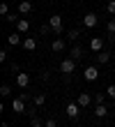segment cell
I'll list each match as a JSON object with an SVG mask.
<instances>
[{
	"instance_id": "obj_9",
	"label": "cell",
	"mask_w": 115,
	"mask_h": 127,
	"mask_svg": "<svg viewBox=\"0 0 115 127\" xmlns=\"http://www.w3.org/2000/svg\"><path fill=\"white\" fill-rule=\"evenodd\" d=\"M16 86H19V88H28V86H30V74L19 72V74H16Z\"/></svg>"
},
{
	"instance_id": "obj_4",
	"label": "cell",
	"mask_w": 115,
	"mask_h": 127,
	"mask_svg": "<svg viewBox=\"0 0 115 127\" xmlns=\"http://www.w3.org/2000/svg\"><path fill=\"white\" fill-rule=\"evenodd\" d=\"M78 113H81V104L78 102H69L67 104V116L69 118H78Z\"/></svg>"
},
{
	"instance_id": "obj_29",
	"label": "cell",
	"mask_w": 115,
	"mask_h": 127,
	"mask_svg": "<svg viewBox=\"0 0 115 127\" xmlns=\"http://www.w3.org/2000/svg\"><path fill=\"white\" fill-rule=\"evenodd\" d=\"M113 58H115V53H113Z\"/></svg>"
},
{
	"instance_id": "obj_10",
	"label": "cell",
	"mask_w": 115,
	"mask_h": 127,
	"mask_svg": "<svg viewBox=\"0 0 115 127\" xmlns=\"http://www.w3.org/2000/svg\"><path fill=\"white\" fill-rule=\"evenodd\" d=\"M76 102L81 104V109H85V106H90V104H92V95H90V93H81Z\"/></svg>"
},
{
	"instance_id": "obj_28",
	"label": "cell",
	"mask_w": 115,
	"mask_h": 127,
	"mask_svg": "<svg viewBox=\"0 0 115 127\" xmlns=\"http://www.w3.org/2000/svg\"><path fill=\"white\" fill-rule=\"evenodd\" d=\"M5 19H7V21H9V23H16V21H19L16 16H14V14H9V16H5Z\"/></svg>"
},
{
	"instance_id": "obj_15",
	"label": "cell",
	"mask_w": 115,
	"mask_h": 127,
	"mask_svg": "<svg viewBox=\"0 0 115 127\" xmlns=\"http://www.w3.org/2000/svg\"><path fill=\"white\" fill-rule=\"evenodd\" d=\"M111 58H113V56L108 53V51H99V53H97V63H99V65H106Z\"/></svg>"
},
{
	"instance_id": "obj_17",
	"label": "cell",
	"mask_w": 115,
	"mask_h": 127,
	"mask_svg": "<svg viewBox=\"0 0 115 127\" xmlns=\"http://www.w3.org/2000/svg\"><path fill=\"white\" fill-rule=\"evenodd\" d=\"M69 58H74V60H81V58H83V49H81V46H74L71 51H69Z\"/></svg>"
},
{
	"instance_id": "obj_21",
	"label": "cell",
	"mask_w": 115,
	"mask_h": 127,
	"mask_svg": "<svg viewBox=\"0 0 115 127\" xmlns=\"http://www.w3.org/2000/svg\"><path fill=\"white\" fill-rule=\"evenodd\" d=\"M104 99H106V90H104V93H97V95H94V102H97V104H104Z\"/></svg>"
},
{
	"instance_id": "obj_2",
	"label": "cell",
	"mask_w": 115,
	"mask_h": 127,
	"mask_svg": "<svg viewBox=\"0 0 115 127\" xmlns=\"http://www.w3.org/2000/svg\"><path fill=\"white\" fill-rule=\"evenodd\" d=\"M48 26H51V30L55 32V35H62V16L53 14V16H51V21H48Z\"/></svg>"
},
{
	"instance_id": "obj_8",
	"label": "cell",
	"mask_w": 115,
	"mask_h": 127,
	"mask_svg": "<svg viewBox=\"0 0 115 127\" xmlns=\"http://www.w3.org/2000/svg\"><path fill=\"white\" fill-rule=\"evenodd\" d=\"M83 76H85V81H97L99 79V69H97V67H85Z\"/></svg>"
},
{
	"instance_id": "obj_26",
	"label": "cell",
	"mask_w": 115,
	"mask_h": 127,
	"mask_svg": "<svg viewBox=\"0 0 115 127\" xmlns=\"http://www.w3.org/2000/svg\"><path fill=\"white\" fill-rule=\"evenodd\" d=\"M44 102H46L44 95H37V97H35V104H37V106H44Z\"/></svg>"
},
{
	"instance_id": "obj_3",
	"label": "cell",
	"mask_w": 115,
	"mask_h": 127,
	"mask_svg": "<svg viewBox=\"0 0 115 127\" xmlns=\"http://www.w3.org/2000/svg\"><path fill=\"white\" fill-rule=\"evenodd\" d=\"M12 111L14 113H23V111H25V99H23V97H14L12 99Z\"/></svg>"
},
{
	"instance_id": "obj_22",
	"label": "cell",
	"mask_w": 115,
	"mask_h": 127,
	"mask_svg": "<svg viewBox=\"0 0 115 127\" xmlns=\"http://www.w3.org/2000/svg\"><path fill=\"white\" fill-rule=\"evenodd\" d=\"M106 30H108V35H115V19H111V21H108Z\"/></svg>"
},
{
	"instance_id": "obj_20",
	"label": "cell",
	"mask_w": 115,
	"mask_h": 127,
	"mask_svg": "<svg viewBox=\"0 0 115 127\" xmlns=\"http://www.w3.org/2000/svg\"><path fill=\"white\" fill-rule=\"evenodd\" d=\"M0 95H2V97H9V95H12V88H9V86L5 83L2 88H0Z\"/></svg>"
},
{
	"instance_id": "obj_7",
	"label": "cell",
	"mask_w": 115,
	"mask_h": 127,
	"mask_svg": "<svg viewBox=\"0 0 115 127\" xmlns=\"http://www.w3.org/2000/svg\"><path fill=\"white\" fill-rule=\"evenodd\" d=\"M90 49L94 51V53L104 51V37H92V39H90Z\"/></svg>"
},
{
	"instance_id": "obj_1",
	"label": "cell",
	"mask_w": 115,
	"mask_h": 127,
	"mask_svg": "<svg viewBox=\"0 0 115 127\" xmlns=\"http://www.w3.org/2000/svg\"><path fill=\"white\" fill-rule=\"evenodd\" d=\"M74 69H76V60H74V58H65V60L60 63V72H62V74H69V76H71Z\"/></svg>"
},
{
	"instance_id": "obj_23",
	"label": "cell",
	"mask_w": 115,
	"mask_h": 127,
	"mask_svg": "<svg viewBox=\"0 0 115 127\" xmlns=\"http://www.w3.org/2000/svg\"><path fill=\"white\" fill-rule=\"evenodd\" d=\"M106 95H108L111 99H115V83H111L108 88H106Z\"/></svg>"
},
{
	"instance_id": "obj_14",
	"label": "cell",
	"mask_w": 115,
	"mask_h": 127,
	"mask_svg": "<svg viewBox=\"0 0 115 127\" xmlns=\"http://www.w3.org/2000/svg\"><path fill=\"white\" fill-rule=\"evenodd\" d=\"M16 30H19V32H28V30H30V21H28V19H19V21H16Z\"/></svg>"
},
{
	"instance_id": "obj_6",
	"label": "cell",
	"mask_w": 115,
	"mask_h": 127,
	"mask_svg": "<svg viewBox=\"0 0 115 127\" xmlns=\"http://www.w3.org/2000/svg\"><path fill=\"white\" fill-rule=\"evenodd\" d=\"M65 49H67V44H65V39H62V37L53 39V44H51V51H53V53H62Z\"/></svg>"
},
{
	"instance_id": "obj_25",
	"label": "cell",
	"mask_w": 115,
	"mask_h": 127,
	"mask_svg": "<svg viewBox=\"0 0 115 127\" xmlns=\"http://www.w3.org/2000/svg\"><path fill=\"white\" fill-rule=\"evenodd\" d=\"M30 125H32V127H44V123L39 120V118H35V116L30 118Z\"/></svg>"
},
{
	"instance_id": "obj_11",
	"label": "cell",
	"mask_w": 115,
	"mask_h": 127,
	"mask_svg": "<svg viewBox=\"0 0 115 127\" xmlns=\"http://www.w3.org/2000/svg\"><path fill=\"white\" fill-rule=\"evenodd\" d=\"M32 9H35V5L30 2V0H21V2H19V12L21 14H30Z\"/></svg>"
},
{
	"instance_id": "obj_24",
	"label": "cell",
	"mask_w": 115,
	"mask_h": 127,
	"mask_svg": "<svg viewBox=\"0 0 115 127\" xmlns=\"http://www.w3.org/2000/svg\"><path fill=\"white\" fill-rule=\"evenodd\" d=\"M81 37V30L78 28H74V30H69V39H78Z\"/></svg>"
},
{
	"instance_id": "obj_18",
	"label": "cell",
	"mask_w": 115,
	"mask_h": 127,
	"mask_svg": "<svg viewBox=\"0 0 115 127\" xmlns=\"http://www.w3.org/2000/svg\"><path fill=\"white\" fill-rule=\"evenodd\" d=\"M0 16H9V5L7 2H0Z\"/></svg>"
},
{
	"instance_id": "obj_5",
	"label": "cell",
	"mask_w": 115,
	"mask_h": 127,
	"mask_svg": "<svg viewBox=\"0 0 115 127\" xmlns=\"http://www.w3.org/2000/svg\"><path fill=\"white\" fill-rule=\"evenodd\" d=\"M99 23V19H97V14H92V12H88L85 16H83V26L85 28H94Z\"/></svg>"
},
{
	"instance_id": "obj_12",
	"label": "cell",
	"mask_w": 115,
	"mask_h": 127,
	"mask_svg": "<svg viewBox=\"0 0 115 127\" xmlns=\"http://www.w3.org/2000/svg\"><path fill=\"white\" fill-rule=\"evenodd\" d=\"M7 44L9 46H19V44H23V37L19 32H12V35H7Z\"/></svg>"
},
{
	"instance_id": "obj_19",
	"label": "cell",
	"mask_w": 115,
	"mask_h": 127,
	"mask_svg": "<svg viewBox=\"0 0 115 127\" xmlns=\"http://www.w3.org/2000/svg\"><path fill=\"white\" fill-rule=\"evenodd\" d=\"M106 12L115 16V0H108V2H106Z\"/></svg>"
},
{
	"instance_id": "obj_27",
	"label": "cell",
	"mask_w": 115,
	"mask_h": 127,
	"mask_svg": "<svg viewBox=\"0 0 115 127\" xmlns=\"http://www.w3.org/2000/svg\"><path fill=\"white\" fill-rule=\"evenodd\" d=\"M44 127H58V123H55V120H53V118H48V120H46V123H44Z\"/></svg>"
},
{
	"instance_id": "obj_13",
	"label": "cell",
	"mask_w": 115,
	"mask_h": 127,
	"mask_svg": "<svg viewBox=\"0 0 115 127\" xmlns=\"http://www.w3.org/2000/svg\"><path fill=\"white\" fill-rule=\"evenodd\" d=\"M23 49L25 51H35L37 49V39L35 37H23Z\"/></svg>"
},
{
	"instance_id": "obj_16",
	"label": "cell",
	"mask_w": 115,
	"mask_h": 127,
	"mask_svg": "<svg viewBox=\"0 0 115 127\" xmlns=\"http://www.w3.org/2000/svg\"><path fill=\"white\" fill-rule=\"evenodd\" d=\"M94 116H97V118H106V116H108L106 104H97V106H94Z\"/></svg>"
}]
</instances>
